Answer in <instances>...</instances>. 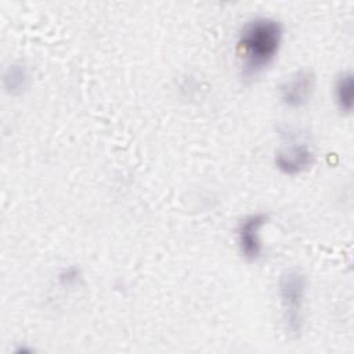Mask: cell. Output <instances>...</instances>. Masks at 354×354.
Masks as SVG:
<instances>
[{
	"mask_svg": "<svg viewBox=\"0 0 354 354\" xmlns=\"http://www.w3.org/2000/svg\"><path fill=\"white\" fill-rule=\"evenodd\" d=\"M282 41V25L268 17L248 21L239 30L236 48L243 73L253 76L275 58Z\"/></svg>",
	"mask_w": 354,
	"mask_h": 354,
	"instance_id": "6da1fadb",
	"label": "cell"
},
{
	"mask_svg": "<svg viewBox=\"0 0 354 354\" xmlns=\"http://www.w3.org/2000/svg\"><path fill=\"white\" fill-rule=\"evenodd\" d=\"M4 86L11 94H19L29 86V72L22 64H12L4 73Z\"/></svg>",
	"mask_w": 354,
	"mask_h": 354,
	"instance_id": "52a82bcc",
	"label": "cell"
},
{
	"mask_svg": "<svg viewBox=\"0 0 354 354\" xmlns=\"http://www.w3.org/2000/svg\"><path fill=\"white\" fill-rule=\"evenodd\" d=\"M79 278V271L76 268H68V270H64L62 274L59 275V281L64 283V285H72L77 281Z\"/></svg>",
	"mask_w": 354,
	"mask_h": 354,
	"instance_id": "ba28073f",
	"label": "cell"
},
{
	"mask_svg": "<svg viewBox=\"0 0 354 354\" xmlns=\"http://www.w3.org/2000/svg\"><path fill=\"white\" fill-rule=\"evenodd\" d=\"M275 166L283 174L295 176L307 170L314 163V152L306 144H293L275 153Z\"/></svg>",
	"mask_w": 354,
	"mask_h": 354,
	"instance_id": "5b68a950",
	"label": "cell"
},
{
	"mask_svg": "<svg viewBox=\"0 0 354 354\" xmlns=\"http://www.w3.org/2000/svg\"><path fill=\"white\" fill-rule=\"evenodd\" d=\"M315 88V75L308 68L293 72L279 86L282 102L290 108H300L308 102Z\"/></svg>",
	"mask_w": 354,
	"mask_h": 354,
	"instance_id": "3957f363",
	"label": "cell"
},
{
	"mask_svg": "<svg viewBox=\"0 0 354 354\" xmlns=\"http://www.w3.org/2000/svg\"><path fill=\"white\" fill-rule=\"evenodd\" d=\"M283 319L292 335H299L303 326V304L306 295V278L296 270L285 271L278 283Z\"/></svg>",
	"mask_w": 354,
	"mask_h": 354,
	"instance_id": "7a4b0ae2",
	"label": "cell"
},
{
	"mask_svg": "<svg viewBox=\"0 0 354 354\" xmlns=\"http://www.w3.org/2000/svg\"><path fill=\"white\" fill-rule=\"evenodd\" d=\"M267 223V216L264 213H254L246 216L238 225L236 238L241 254L249 260L254 261L261 254V238L260 231Z\"/></svg>",
	"mask_w": 354,
	"mask_h": 354,
	"instance_id": "277c9868",
	"label": "cell"
},
{
	"mask_svg": "<svg viewBox=\"0 0 354 354\" xmlns=\"http://www.w3.org/2000/svg\"><path fill=\"white\" fill-rule=\"evenodd\" d=\"M353 95H354V80L351 72L342 73L335 83V98L339 109L342 112H351L353 109Z\"/></svg>",
	"mask_w": 354,
	"mask_h": 354,
	"instance_id": "8992f818",
	"label": "cell"
}]
</instances>
